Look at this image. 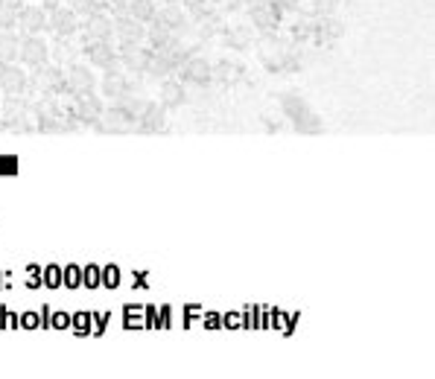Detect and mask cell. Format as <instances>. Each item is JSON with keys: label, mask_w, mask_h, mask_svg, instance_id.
<instances>
[{"label": "cell", "mask_w": 435, "mask_h": 379, "mask_svg": "<svg viewBox=\"0 0 435 379\" xmlns=\"http://www.w3.org/2000/svg\"><path fill=\"white\" fill-rule=\"evenodd\" d=\"M91 318H94V312H76V315H70V327H73V333L76 336H88L94 327H91Z\"/></svg>", "instance_id": "obj_1"}, {"label": "cell", "mask_w": 435, "mask_h": 379, "mask_svg": "<svg viewBox=\"0 0 435 379\" xmlns=\"http://www.w3.org/2000/svg\"><path fill=\"white\" fill-rule=\"evenodd\" d=\"M61 286L79 289V286H82V269H79V266H64V269H61Z\"/></svg>", "instance_id": "obj_2"}, {"label": "cell", "mask_w": 435, "mask_h": 379, "mask_svg": "<svg viewBox=\"0 0 435 379\" xmlns=\"http://www.w3.org/2000/svg\"><path fill=\"white\" fill-rule=\"evenodd\" d=\"M41 283H44L47 289H58V286H61V269H58V266H47V269L41 271Z\"/></svg>", "instance_id": "obj_3"}, {"label": "cell", "mask_w": 435, "mask_h": 379, "mask_svg": "<svg viewBox=\"0 0 435 379\" xmlns=\"http://www.w3.org/2000/svg\"><path fill=\"white\" fill-rule=\"evenodd\" d=\"M99 280H102V269H99V266H85V269H82V286L96 289Z\"/></svg>", "instance_id": "obj_4"}, {"label": "cell", "mask_w": 435, "mask_h": 379, "mask_svg": "<svg viewBox=\"0 0 435 379\" xmlns=\"http://www.w3.org/2000/svg\"><path fill=\"white\" fill-rule=\"evenodd\" d=\"M246 330H260V307H246V312L240 315Z\"/></svg>", "instance_id": "obj_5"}, {"label": "cell", "mask_w": 435, "mask_h": 379, "mask_svg": "<svg viewBox=\"0 0 435 379\" xmlns=\"http://www.w3.org/2000/svg\"><path fill=\"white\" fill-rule=\"evenodd\" d=\"M117 283H120V269H117V266H105V269H102V280H99V286H105V289H117Z\"/></svg>", "instance_id": "obj_6"}, {"label": "cell", "mask_w": 435, "mask_h": 379, "mask_svg": "<svg viewBox=\"0 0 435 379\" xmlns=\"http://www.w3.org/2000/svg\"><path fill=\"white\" fill-rule=\"evenodd\" d=\"M140 309H143V307H126V318H123V321H126V327H143V321L137 318V315H140Z\"/></svg>", "instance_id": "obj_7"}, {"label": "cell", "mask_w": 435, "mask_h": 379, "mask_svg": "<svg viewBox=\"0 0 435 379\" xmlns=\"http://www.w3.org/2000/svg\"><path fill=\"white\" fill-rule=\"evenodd\" d=\"M50 327L67 330V327H70V315H67V312H50Z\"/></svg>", "instance_id": "obj_8"}, {"label": "cell", "mask_w": 435, "mask_h": 379, "mask_svg": "<svg viewBox=\"0 0 435 379\" xmlns=\"http://www.w3.org/2000/svg\"><path fill=\"white\" fill-rule=\"evenodd\" d=\"M41 271H44L41 266H29V269H26V286H32V289L41 286Z\"/></svg>", "instance_id": "obj_9"}, {"label": "cell", "mask_w": 435, "mask_h": 379, "mask_svg": "<svg viewBox=\"0 0 435 379\" xmlns=\"http://www.w3.org/2000/svg\"><path fill=\"white\" fill-rule=\"evenodd\" d=\"M170 307H158V321H155V327L158 330H170Z\"/></svg>", "instance_id": "obj_10"}, {"label": "cell", "mask_w": 435, "mask_h": 379, "mask_svg": "<svg viewBox=\"0 0 435 379\" xmlns=\"http://www.w3.org/2000/svg\"><path fill=\"white\" fill-rule=\"evenodd\" d=\"M140 312L146 315V318H143V327H155V321H158V307H152V304H149V307H143Z\"/></svg>", "instance_id": "obj_11"}, {"label": "cell", "mask_w": 435, "mask_h": 379, "mask_svg": "<svg viewBox=\"0 0 435 379\" xmlns=\"http://www.w3.org/2000/svg\"><path fill=\"white\" fill-rule=\"evenodd\" d=\"M222 327H228V330H237V327H243V318H240V312H228V315H222Z\"/></svg>", "instance_id": "obj_12"}, {"label": "cell", "mask_w": 435, "mask_h": 379, "mask_svg": "<svg viewBox=\"0 0 435 379\" xmlns=\"http://www.w3.org/2000/svg\"><path fill=\"white\" fill-rule=\"evenodd\" d=\"M20 327L23 330H35L38 327V312H23L20 315Z\"/></svg>", "instance_id": "obj_13"}, {"label": "cell", "mask_w": 435, "mask_h": 379, "mask_svg": "<svg viewBox=\"0 0 435 379\" xmlns=\"http://www.w3.org/2000/svg\"><path fill=\"white\" fill-rule=\"evenodd\" d=\"M205 327H208V330H216V327H222V318H219L216 312H210V315L205 318Z\"/></svg>", "instance_id": "obj_14"}, {"label": "cell", "mask_w": 435, "mask_h": 379, "mask_svg": "<svg viewBox=\"0 0 435 379\" xmlns=\"http://www.w3.org/2000/svg\"><path fill=\"white\" fill-rule=\"evenodd\" d=\"M94 321H96V327H94L91 333H94V336H99V333H102V327L108 324V315H94Z\"/></svg>", "instance_id": "obj_15"}, {"label": "cell", "mask_w": 435, "mask_h": 379, "mask_svg": "<svg viewBox=\"0 0 435 379\" xmlns=\"http://www.w3.org/2000/svg\"><path fill=\"white\" fill-rule=\"evenodd\" d=\"M0 283H3V274H0Z\"/></svg>", "instance_id": "obj_16"}]
</instances>
